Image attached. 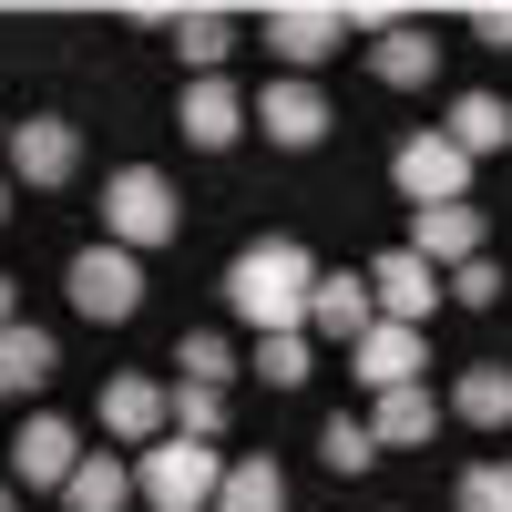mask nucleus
<instances>
[{
    "label": "nucleus",
    "instance_id": "25",
    "mask_svg": "<svg viewBox=\"0 0 512 512\" xmlns=\"http://www.w3.org/2000/svg\"><path fill=\"white\" fill-rule=\"evenodd\" d=\"M318 461H328V472H338V482H359V472H369V461H379V441H369V420H349V410H338V420H328V431H318Z\"/></svg>",
    "mask_w": 512,
    "mask_h": 512
},
{
    "label": "nucleus",
    "instance_id": "16",
    "mask_svg": "<svg viewBox=\"0 0 512 512\" xmlns=\"http://www.w3.org/2000/svg\"><path fill=\"white\" fill-rule=\"evenodd\" d=\"M431 431H441V400L420 390V379H410V390H379V410H369V441L379 451H420Z\"/></svg>",
    "mask_w": 512,
    "mask_h": 512
},
{
    "label": "nucleus",
    "instance_id": "21",
    "mask_svg": "<svg viewBox=\"0 0 512 512\" xmlns=\"http://www.w3.org/2000/svg\"><path fill=\"white\" fill-rule=\"evenodd\" d=\"M451 410L472 420V431H502V420H512V369H502V359H472V369H461V390H451Z\"/></svg>",
    "mask_w": 512,
    "mask_h": 512
},
{
    "label": "nucleus",
    "instance_id": "8",
    "mask_svg": "<svg viewBox=\"0 0 512 512\" xmlns=\"http://www.w3.org/2000/svg\"><path fill=\"white\" fill-rule=\"evenodd\" d=\"M369 308L400 318V328H431V308H441V267H420L410 246H390V256L369 267Z\"/></svg>",
    "mask_w": 512,
    "mask_h": 512
},
{
    "label": "nucleus",
    "instance_id": "3",
    "mask_svg": "<svg viewBox=\"0 0 512 512\" xmlns=\"http://www.w3.org/2000/svg\"><path fill=\"white\" fill-rule=\"evenodd\" d=\"M103 236H113L123 256L164 246V236H175V185H164L154 164H123V175L103 185Z\"/></svg>",
    "mask_w": 512,
    "mask_h": 512
},
{
    "label": "nucleus",
    "instance_id": "30",
    "mask_svg": "<svg viewBox=\"0 0 512 512\" xmlns=\"http://www.w3.org/2000/svg\"><path fill=\"white\" fill-rule=\"evenodd\" d=\"M472 31L492 41V52H512V11H472Z\"/></svg>",
    "mask_w": 512,
    "mask_h": 512
},
{
    "label": "nucleus",
    "instance_id": "14",
    "mask_svg": "<svg viewBox=\"0 0 512 512\" xmlns=\"http://www.w3.org/2000/svg\"><path fill=\"white\" fill-rule=\"evenodd\" d=\"M369 318H379V308H369V267H359V277H318V287H308V328L338 338V349H359V328H369Z\"/></svg>",
    "mask_w": 512,
    "mask_h": 512
},
{
    "label": "nucleus",
    "instance_id": "12",
    "mask_svg": "<svg viewBox=\"0 0 512 512\" xmlns=\"http://www.w3.org/2000/svg\"><path fill=\"white\" fill-rule=\"evenodd\" d=\"M349 369L369 379V400H379V390H410V379H420V328L369 318V328H359V349H349Z\"/></svg>",
    "mask_w": 512,
    "mask_h": 512
},
{
    "label": "nucleus",
    "instance_id": "20",
    "mask_svg": "<svg viewBox=\"0 0 512 512\" xmlns=\"http://www.w3.org/2000/svg\"><path fill=\"white\" fill-rule=\"evenodd\" d=\"M52 359H62L52 338H41V328H21V318H11V328H0V400H31L41 379H52Z\"/></svg>",
    "mask_w": 512,
    "mask_h": 512
},
{
    "label": "nucleus",
    "instance_id": "2",
    "mask_svg": "<svg viewBox=\"0 0 512 512\" xmlns=\"http://www.w3.org/2000/svg\"><path fill=\"white\" fill-rule=\"evenodd\" d=\"M216 482H226V451H216V441H175V431H164V441L134 461V492H144L154 512H216Z\"/></svg>",
    "mask_w": 512,
    "mask_h": 512
},
{
    "label": "nucleus",
    "instance_id": "28",
    "mask_svg": "<svg viewBox=\"0 0 512 512\" xmlns=\"http://www.w3.org/2000/svg\"><path fill=\"white\" fill-rule=\"evenodd\" d=\"M461 512H512V461H472V472L451 482Z\"/></svg>",
    "mask_w": 512,
    "mask_h": 512
},
{
    "label": "nucleus",
    "instance_id": "13",
    "mask_svg": "<svg viewBox=\"0 0 512 512\" xmlns=\"http://www.w3.org/2000/svg\"><path fill=\"white\" fill-rule=\"evenodd\" d=\"M410 256H420V267H472V256H482V205H420Z\"/></svg>",
    "mask_w": 512,
    "mask_h": 512
},
{
    "label": "nucleus",
    "instance_id": "31",
    "mask_svg": "<svg viewBox=\"0 0 512 512\" xmlns=\"http://www.w3.org/2000/svg\"><path fill=\"white\" fill-rule=\"evenodd\" d=\"M0 328H11V277H0Z\"/></svg>",
    "mask_w": 512,
    "mask_h": 512
},
{
    "label": "nucleus",
    "instance_id": "33",
    "mask_svg": "<svg viewBox=\"0 0 512 512\" xmlns=\"http://www.w3.org/2000/svg\"><path fill=\"white\" fill-rule=\"evenodd\" d=\"M0 216H11V175H0Z\"/></svg>",
    "mask_w": 512,
    "mask_h": 512
},
{
    "label": "nucleus",
    "instance_id": "24",
    "mask_svg": "<svg viewBox=\"0 0 512 512\" xmlns=\"http://www.w3.org/2000/svg\"><path fill=\"white\" fill-rule=\"evenodd\" d=\"M164 410H175V441H226V390H205V379H175Z\"/></svg>",
    "mask_w": 512,
    "mask_h": 512
},
{
    "label": "nucleus",
    "instance_id": "34",
    "mask_svg": "<svg viewBox=\"0 0 512 512\" xmlns=\"http://www.w3.org/2000/svg\"><path fill=\"white\" fill-rule=\"evenodd\" d=\"M0 144H11V123H0Z\"/></svg>",
    "mask_w": 512,
    "mask_h": 512
},
{
    "label": "nucleus",
    "instance_id": "18",
    "mask_svg": "<svg viewBox=\"0 0 512 512\" xmlns=\"http://www.w3.org/2000/svg\"><path fill=\"white\" fill-rule=\"evenodd\" d=\"M123 502H134V472H123L113 451H82L72 482H62V512H123Z\"/></svg>",
    "mask_w": 512,
    "mask_h": 512
},
{
    "label": "nucleus",
    "instance_id": "10",
    "mask_svg": "<svg viewBox=\"0 0 512 512\" xmlns=\"http://www.w3.org/2000/svg\"><path fill=\"white\" fill-rule=\"evenodd\" d=\"M256 31H267V52H277L287 72H308V62H328V52H338L349 11H328V0H287V11H267Z\"/></svg>",
    "mask_w": 512,
    "mask_h": 512
},
{
    "label": "nucleus",
    "instance_id": "32",
    "mask_svg": "<svg viewBox=\"0 0 512 512\" xmlns=\"http://www.w3.org/2000/svg\"><path fill=\"white\" fill-rule=\"evenodd\" d=\"M0 512H21V492H11V482H0Z\"/></svg>",
    "mask_w": 512,
    "mask_h": 512
},
{
    "label": "nucleus",
    "instance_id": "11",
    "mask_svg": "<svg viewBox=\"0 0 512 512\" xmlns=\"http://www.w3.org/2000/svg\"><path fill=\"white\" fill-rule=\"evenodd\" d=\"M175 123H185V144H205V154H226L236 134H246V93L216 72V82H185L175 93Z\"/></svg>",
    "mask_w": 512,
    "mask_h": 512
},
{
    "label": "nucleus",
    "instance_id": "22",
    "mask_svg": "<svg viewBox=\"0 0 512 512\" xmlns=\"http://www.w3.org/2000/svg\"><path fill=\"white\" fill-rule=\"evenodd\" d=\"M216 512H287V472L267 451L256 461H226V482H216Z\"/></svg>",
    "mask_w": 512,
    "mask_h": 512
},
{
    "label": "nucleus",
    "instance_id": "1",
    "mask_svg": "<svg viewBox=\"0 0 512 512\" xmlns=\"http://www.w3.org/2000/svg\"><path fill=\"white\" fill-rule=\"evenodd\" d=\"M308 287H318L308 246H297V236H256V246H236V267H226V308L256 338H287V328H308Z\"/></svg>",
    "mask_w": 512,
    "mask_h": 512
},
{
    "label": "nucleus",
    "instance_id": "27",
    "mask_svg": "<svg viewBox=\"0 0 512 512\" xmlns=\"http://www.w3.org/2000/svg\"><path fill=\"white\" fill-rule=\"evenodd\" d=\"M308 369H318V359H308V328H287V338H256V379H267V390H297Z\"/></svg>",
    "mask_w": 512,
    "mask_h": 512
},
{
    "label": "nucleus",
    "instance_id": "6",
    "mask_svg": "<svg viewBox=\"0 0 512 512\" xmlns=\"http://www.w3.org/2000/svg\"><path fill=\"white\" fill-rule=\"evenodd\" d=\"M72 461H82V431L52 420V410H31L21 431H11V482H21V492H62Z\"/></svg>",
    "mask_w": 512,
    "mask_h": 512
},
{
    "label": "nucleus",
    "instance_id": "9",
    "mask_svg": "<svg viewBox=\"0 0 512 512\" xmlns=\"http://www.w3.org/2000/svg\"><path fill=\"white\" fill-rule=\"evenodd\" d=\"M246 123H256V134H267V144H287V154H308V144H328V103L308 93V82H267V93H256L246 103Z\"/></svg>",
    "mask_w": 512,
    "mask_h": 512
},
{
    "label": "nucleus",
    "instance_id": "15",
    "mask_svg": "<svg viewBox=\"0 0 512 512\" xmlns=\"http://www.w3.org/2000/svg\"><path fill=\"white\" fill-rule=\"evenodd\" d=\"M103 431L154 451L164 431H175V410H164V390H154V379H113V390H103Z\"/></svg>",
    "mask_w": 512,
    "mask_h": 512
},
{
    "label": "nucleus",
    "instance_id": "4",
    "mask_svg": "<svg viewBox=\"0 0 512 512\" xmlns=\"http://www.w3.org/2000/svg\"><path fill=\"white\" fill-rule=\"evenodd\" d=\"M62 287H72V308H82V318H93V328H123V318H134V308H144V267H134V256H123L113 236H103V246H82Z\"/></svg>",
    "mask_w": 512,
    "mask_h": 512
},
{
    "label": "nucleus",
    "instance_id": "17",
    "mask_svg": "<svg viewBox=\"0 0 512 512\" xmlns=\"http://www.w3.org/2000/svg\"><path fill=\"white\" fill-rule=\"evenodd\" d=\"M369 72L400 82V93H431V82H441V41L431 31H379L369 41Z\"/></svg>",
    "mask_w": 512,
    "mask_h": 512
},
{
    "label": "nucleus",
    "instance_id": "29",
    "mask_svg": "<svg viewBox=\"0 0 512 512\" xmlns=\"http://www.w3.org/2000/svg\"><path fill=\"white\" fill-rule=\"evenodd\" d=\"M441 297H461V308H492V297H502V267H492V256H472V267L441 277Z\"/></svg>",
    "mask_w": 512,
    "mask_h": 512
},
{
    "label": "nucleus",
    "instance_id": "7",
    "mask_svg": "<svg viewBox=\"0 0 512 512\" xmlns=\"http://www.w3.org/2000/svg\"><path fill=\"white\" fill-rule=\"evenodd\" d=\"M72 164H82V134H72L62 113H31V123H11V175H21L31 195L72 185Z\"/></svg>",
    "mask_w": 512,
    "mask_h": 512
},
{
    "label": "nucleus",
    "instance_id": "23",
    "mask_svg": "<svg viewBox=\"0 0 512 512\" xmlns=\"http://www.w3.org/2000/svg\"><path fill=\"white\" fill-rule=\"evenodd\" d=\"M441 144H461V154H502V144H512V113H502L492 93H461L451 123H441Z\"/></svg>",
    "mask_w": 512,
    "mask_h": 512
},
{
    "label": "nucleus",
    "instance_id": "19",
    "mask_svg": "<svg viewBox=\"0 0 512 512\" xmlns=\"http://www.w3.org/2000/svg\"><path fill=\"white\" fill-rule=\"evenodd\" d=\"M175 52H185L195 82H216L226 52H236V11H175Z\"/></svg>",
    "mask_w": 512,
    "mask_h": 512
},
{
    "label": "nucleus",
    "instance_id": "26",
    "mask_svg": "<svg viewBox=\"0 0 512 512\" xmlns=\"http://www.w3.org/2000/svg\"><path fill=\"white\" fill-rule=\"evenodd\" d=\"M175 369L205 379V390H226V379H236V349H226L216 328H185V338H175Z\"/></svg>",
    "mask_w": 512,
    "mask_h": 512
},
{
    "label": "nucleus",
    "instance_id": "5",
    "mask_svg": "<svg viewBox=\"0 0 512 512\" xmlns=\"http://www.w3.org/2000/svg\"><path fill=\"white\" fill-rule=\"evenodd\" d=\"M390 185H400L410 205H472V154L441 144V134H410V144L390 154Z\"/></svg>",
    "mask_w": 512,
    "mask_h": 512
}]
</instances>
